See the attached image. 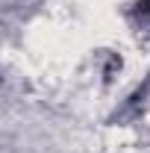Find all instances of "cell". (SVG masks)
<instances>
[{
    "mask_svg": "<svg viewBox=\"0 0 150 153\" xmlns=\"http://www.w3.org/2000/svg\"><path fill=\"white\" fill-rule=\"evenodd\" d=\"M141 12H144V15H150V0H141Z\"/></svg>",
    "mask_w": 150,
    "mask_h": 153,
    "instance_id": "obj_1",
    "label": "cell"
}]
</instances>
